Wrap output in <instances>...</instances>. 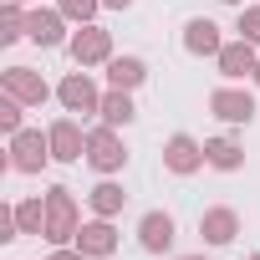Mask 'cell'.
Masks as SVG:
<instances>
[{
  "mask_svg": "<svg viewBox=\"0 0 260 260\" xmlns=\"http://www.w3.org/2000/svg\"><path fill=\"white\" fill-rule=\"evenodd\" d=\"M107 245H112V235H107L102 224H92V230H87V250H107Z\"/></svg>",
  "mask_w": 260,
  "mask_h": 260,
  "instance_id": "obj_14",
  "label": "cell"
},
{
  "mask_svg": "<svg viewBox=\"0 0 260 260\" xmlns=\"http://www.w3.org/2000/svg\"><path fill=\"white\" fill-rule=\"evenodd\" d=\"M189 46H194V51H214V26H209V21H194V26H189Z\"/></svg>",
  "mask_w": 260,
  "mask_h": 260,
  "instance_id": "obj_4",
  "label": "cell"
},
{
  "mask_svg": "<svg viewBox=\"0 0 260 260\" xmlns=\"http://www.w3.org/2000/svg\"><path fill=\"white\" fill-rule=\"evenodd\" d=\"M112 6H127V0H112Z\"/></svg>",
  "mask_w": 260,
  "mask_h": 260,
  "instance_id": "obj_20",
  "label": "cell"
},
{
  "mask_svg": "<svg viewBox=\"0 0 260 260\" xmlns=\"http://www.w3.org/2000/svg\"><path fill=\"white\" fill-rule=\"evenodd\" d=\"M92 158H97L102 169H117V164H122V153H117V143H112V138H97V153H92Z\"/></svg>",
  "mask_w": 260,
  "mask_h": 260,
  "instance_id": "obj_7",
  "label": "cell"
},
{
  "mask_svg": "<svg viewBox=\"0 0 260 260\" xmlns=\"http://www.w3.org/2000/svg\"><path fill=\"white\" fill-rule=\"evenodd\" d=\"M67 6H72V11H92V0H67Z\"/></svg>",
  "mask_w": 260,
  "mask_h": 260,
  "instance_id": "obj_19",
  "label": "cell"
},
{
  "mask_svg": "<svg viewBox=\"0 0 260 260\" xmlns=\"http://www.w3.org/2000/svg\"><path fill=\"white\" fill-rule=\"evenodd\" d=\"M138 77H143V67H138V61H112V82H117V87H133Z\"/></svg>",
  "mask_w": 260,
  "mask_h": 260,
  "instance_id": "obj_5",
  "label": "cell"
},
{
  "mask_svg": "<svg viewBox=\"0 0 260 260\" xmlns=\"http://www.w3.org/2000/svg\"><path fill=\"white\" fill-rule=\"evenodd\" d=\"M56 148H61V158H72V148H77V133H72V127H56Z\"/></svg>",
  "mask_w": 260,
  "mask_h": 260,
  "instance_id": "obj_15",
  "label": "cell"
},
{
  "mask_svg": "<svg viewBox=\"0 0 260 260\" xmlns=\"http://www.w3.org/2000/svg\"><path fill=\"white\" fill-rule=\"evenodd\" d=\"M16 148H21V164H26V169H36V153H41V138H21Z\"/></svg>",
  "mask_w": 260,
  "mask_h": 260,
  "instance_id": "obj_12",
  "label": "cell"
},
{
  "mask_svg": "<svg viewBox=\"0 0 260 260\" xmlns=\"http://www.w3.org/2000/svg\"><path fill=\"white\" fill-rule=\"evenodd\" d=\"M169 240H174V224H169V214H148V219H143V245H148V250H164Z\"/></svg>",
  "mask_w": 260,
  "mask_h": 260,
  "instance_id": "obj_1",
  "label": "cell"
},
{
  "mask_svg": "<svg viewBox=\"0 0 260 260\" xmlns=\"http://www.w3.org/2000/svg\"><path fill=\"white\" fill-rule=\"evenodd\" d=\"M107 117H112V122H127V117H133V107H127V97H112V102H107Z\"/></svg>",
  "mask_w": 260,
  "mask_h": 260,
  "instance_id": "obj_13",
  "label": "cell"
},
{
  "mask_svg": "<svg viewBox=\"0 0 260 260\" xmlns=\"http://www.w3.org/2000/svg\"><path fill=\"white\" fill-rule=\"evenodd\" d=\"M204 230H209V240H219V245H224V240H230V230H235V219H230V214H209V219H204Z\"/></svg>",
  "mask_w": 260,
  "mask_h": 260,
  "instance_id": "obj_8",
  "label": "cell"
},
{
  "mask_svg": "<svg viewBox=\"0 0 260 260\" xmlns=\"http://www.w3.org/2000/svg\"><path fill=\"white\" fill-rule=\"evenodd\" d=\"M61 260H72V255H61Z\"/></svg>",
  "mask_w": 260,
  "mask_h": 260,
  "instance_id": "obj_21",
  "label": "cell"
},
{
  "mask_svg": "<svg viewBox=\"0 0 260 260\" xmlns=\"http://www.w3.org/2000/svg\"><path fill=\"white\" fill-rule=\"evenodd\" d=\"M255 260H260V255H255Z\"/></svg>",
  "mask_w": 260,
  "mask_h": 260,
  "instance_id": "obj_22",
  "label": "cell"
},
{
  "mask_svg": "<svg viewBox=\"0 0 260 260\" xmlns=\"http://www.w3.org/2000/svg\"><path fill=\"white\" fill-rule=\"evenodd\" d=\"M245 36H255V41H260V11H255V16H245Z\"/></svg>",
  "mask_w": 260,
  "mask_h": 260,
  "instance_id": "obj_18",
  "label": "cell"
},
{
  "mask_svg": "<svg viewBox=\"0 0 260 260\" xmlns=\"http://www.w3.org/2000/svg\"><path fill=\"white\" fill-rule=\"evenodd\" d=\"M77 56H102V36H82L77 41Z\"/></svg>",
  "mask_w": 260,
  "mask_h": 260,
  "instance_id": "obj_16",
  "label": "cell"
},
{
  "mask_svg": "<svg viewBox=\"0 0 260 260\" xmlns=\"http://www.w3.org/2000/svg\"><path fill=\"white\" fill-rule=\"evenodd\" d=\"M224 72H230V77H240V72H250V51H245V46H235V51H224Z\"/></svg>",
  "mask_w": 260,
  "mask_h": 260,
  "instance_id": "obj_9",
  "label": "cell"
},
{
  "mask_svg": "<svg viewBox=\"0 0 260 260\" xmlns=\"http://www.w3.org/2000/svg\"><path fill=\"white\" fill-rule=\"evenodd\" d=\"M214 107H219V117H235V122H240V117H250V97H235V92H219V97H214Z\"/></svg>",
  "mask_w": 260,
  "mask_h": 260,
  "instance_id": "obj_3",
  "label": "cell"
},
{
  "mask_svg": "<svg viewBox=\"0 0 260 260\" xmlns=\"http://www.w3.org/2000/svg\"><path fill=\"white\" fill-rule=\"evenodd\" d=\"M169 164H174L179 174H189V169L199 164V153H194V143H189V138H174V143H169Z\"/></svg>",
  "mask_w": 260,
  "mask_h": 260,
  "instance_id": "obj_2",
  "label": "cell"
},
{
  "mask_svg": "<svg viewBox=\"0 0 260 260\" xmlns=\"http://www.w3.org/2000/svg\"><path fill=\"white\" fill-rule=\"evenodd\" d=\"M209 158H214L219 169H235V164H240V153H235V143H209Z\"/></svg>",
  "mask_w": 260,
  "mask_h": 260,
  "instance_id": "obj_10",
  "label": "cell"
},
{
  "mask_svg": "<svg viewBox=\"0 0 260 260\" xmlns=\"http://www.w3.org/2000/svg\"><path fill=\"white\" fill-rule=\"evenodd\" d=\"M31 36H36V41H56V21H51V16H36Z\"/></svg>",
  "mask_w": 260,
  "mask_h": 260,
  "instance_id": "obj_11",
  "label": "cell"
},
{
  "mask_svg": "<svg viewBox=\"0 0 260 260\" xmlns=\"http://www.w3.org/2000/svg\"><path fill=\"white\" fill-rule=\"evenodd\" d=\"M67 102H72V107H92V87H87L82 77H72V82H67Z\"/></svg>",
  "mask_w": 260,
  "mask_h": 260,
  "instance_id": "obj_6",
  "label": "cell"
},
{
  "mask_svg": "<svg viewBox=\"0 0 260 260\" xmlns=\"http://www.w3.org/2000/svg\"><path fill=\"white\" fill-rule=\"evenodd\" d=\"M97 209H117V189H97Z\"/></svg>",
  "mask_w": 260,
  "mask_h": 260,
  "instance_id": "obj_17",
  "label": "cell"
}]
</instances>
